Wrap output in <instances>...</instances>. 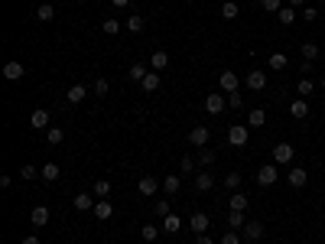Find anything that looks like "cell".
Returning <instances> with one entry per match:
<instances>
[{"label": "cell", "mask_w": 325, "mask_h": 244, "mask_svg": "<svg viewBox=\"0 0 325 244\" xmlns=\"http://www.w3.org/2000/svg\"><path fill=\"white\" fill-rule=\"evenodd\" d=\"M276 179H280V166L276 163H264L257 170V186H273Z\"/></svg>", "instance_id": "cell-1"}, {"label": "cell", "mask_w": 325, "mask_h": 244, "mask_svg": "<svg viewBox=\"0 0 325 244\" xmlns=\"http://www.w3.org/2000/svg\"><path fill=\"white\" fill-rule=\"evenodd\" d=\"M293 156H296L293 143H276V146H273V163H276V166H286V163H293Z\"/></svg>", "instance_id": "cell-2"}, {"label": "cell", "mask_w": 325, "mask_h": 244, "mask_svg": "<svg viewBox=\"0 0 325 244\" xmlns=\"http://www.w3.org/2000/svg\"><path fill=\"white\" fill-rule=\"evenodd\" d=\"M228 143L244 146L247 143V124H231V127H228Z\"/></svg>", "instance_id": "cell-3"}, {"label": "cell", "mask_w": 325, "mask_h": 244, "mask_svg": "<svg viewBox=\"0 0 325 244\" xmlns=\"http://www.w3.org/2000/svg\"><path fill=\"white\" fill-rule=\"evenodd\" d=\"M244 85L251 88V92H264V88H267V72H257V68H254V72H247Z\"/></svg>", "instance_id": "cell-4"}, {"label": "cell", "mask_w": 325, "mask_h": 244, "mask_svg": "<svg viewBox=\"0 0 325 244\" xmlns=\"http://www.w3.org/2000/svg\"><path fill=\"white\" fill-rule=\"evenodd\" d=\"M30 127H36V130H49V111L46 108H36L30 114Z\"/></svg>", "instance_id": "cell-5"}, {"label": "cell", "mask_w": 325, "mask_h": 244, "mask_svg": "<svg viewBox=\"0 0 325 244\" xmlns=\"http://www.w3.org/2000/svg\"><path fill=\"white\" fill-rule=\"evenodd\" d=\"M241 238L244 241H260L264 238V225H260V221H247L244 231H241Z\"/></svg>", "instance_id": "cell-6"}, {"label": "cell", "mask_w": 325, "mask_h": 244, "mask_svg": "<svg viewBox=\"0 0 325 244\" xmlns=\"http://www.w3.org/2000/svg\"><path fill=\"white\" fill-rule=\"evenodd\" d=\"M306 179L309 176H306V170H302V166H293V170L286 173V183L293 186V189H302V186H306Z\"/></svg>", "instance_id": "cell-7"}, {"label": "cell", "mask_w": 325, "mask_h": 244, "mask_svg": "<svg viewBox=\"0 0 325 244\" xmlns=\"http://www.w3.org/2000/svg\"><path fill=\"white\" fill-rule=\"evenodd\" d=\"M94 202H98V199H94V192H78L72 205L78 208V212H91V208H94Z\"/></svg>", "instance_id": "cell-8"}, {"label": "cell", "mask_w": 325, "mask_h": 244, "mask_svg": "<svg viewBox=\"0 0 325 244\" xmlns=\"http://www.w3.org/2000/svg\"><path fill=\"white\" fill-rule=\"evenodd\" d=\"M225 104H228L225 95H208V98H205V111H208V114H221Z\"/></svg>", "instance_id": "cell-9"}, {"label": "cell", "mask_w": 325, "mask_h": 244, "mask_svg": "<svg viewBox=\"0 0 325 244\" xmlns=\"http://www.w3.org/2000/svg\"><path fill=\"white\" fill-rule=\"evenodd\" d=\"M137 189H140V195H156V189H160V179H156V176H140Z\"/></svg>", "instance_id": "cell-10"}, {"label": "cell", "mask_w": 325, "mask_h": 244, "mask_svg": "<svg viewBox=\"0 0 325 244\" xmlns=\"http://www.w3.org/2000/svg\"><path fill=\"white\" fill-rule=\"evenodd\" d=\"M208 137H211V134H208V127H205V124H202V127H192V130H189V143H192V146H205V143H208Z\"/></svg>", "instance_id": "cell-11"}, {"label": "cell", "mask_w": 325, "mask_h": 244, "mask_svg": "<svg viewBox=\"0 0 325 244\" xmlns=\"http://www.w3.org/2000/svg\"><path fill=\"white\" fill-rule=\"evenodd\" d=\"M189 228H192L195 234H205V231H208V215H205V212H195V215L189 218Z\"/></svg>", "instance_id": "cell-12"}, {"label": "cell", "mask_w": 325, "mask_h": 244, "mask_svg": "<svg viewBox=\"0 0 325 244\" xmlns=\"http://www.w3.org/2000/svg\"><path fill=\"white\" fill-rule=\"evenodd\" d=\"M23 75H26V68L20 65V62H7V65H4V78L7 82H20Z\"/></svg>", "instance_id": "cell-13"}, {"label": "cell", "mask_w": 325, "mask_h": 244, "mask_svg": "<svg viewBox=\"0 0 325 244\" xmlns=\"http://www.w3.org/2000/svg\"><path fill=\"white\" fill-rule=\"evenodd\" d=\"M91 212H94V218H98V221H107L111 215H114V205H111V202H104V199H98Z\"/></svg>", "instance_id": "cell-14"}, {"label": "cell", "mask_w": 325, "mask_h": 244, "mask_svg": "<svg viewBox=\"0 0 325 244\" xmlns=\"http://www.w3.org/2000/svg\"><path fill=\"white\" fill-rule=\"evenodd\" d=\"M218 85L225 88L228 95H231V92H238V85H241V82H238V75H234V72H221V75H218Z\"/></svg>", "instance_id": "cell-15"}, {"label": "cell", "mask_w": 325, "mask_h": 244, "mask_svg": "<svg viewBox=\"0 0 325 244\" xmlns=\"http://www.w3.org/2000/svg\"><path fill=\"white\" fill-rule=\"evenodd\" d=\"M289 114H293L296 121H302V117H309V101H306V98H296V101L289 104Z\"/></svg>", "instance_id": "cell-16"}, {"label": "cell", "mask_w": 325, "mask_h": 244, "mask_svg": "<svg viewBox=\"0 0 325 244\" xmlns=\"http://www.w3.org/2000/svg\"><path fill=\"white\" fill-rule=\"evenodd\" d=\"M166 65H169V52H163V49H156V52L150 55V68H153V72H163Z\"/></svg>", "instance_id": "cell-17"}, {"label": "cell", "mask_w": 325, "mask_h": 244, "mask_svg": "<svg viewBox=\"0 0 325 244\" xmlns=\"http://www.w3.org/2000/svg\"><path fill=\"white\" fill-rule=\"evenodd\" d=\"M160 85H163V82H160V72H150V75H147V78H143V82H140V88H143V92H147V95H153V92H160Z\"/></svg>", "instance_id": "cell-18"}, {"label": "cell", "mask_w": 325, "mask_h": 244, "mask_svg": "<svg viewBox=\"0 0 325 244\" xmlns=\"http://www.w3.org/2000/svg\"><path fill=\"white\" fill-rule=\"evenodd\" d=\"M30 221H33L36 228H43L46 221H49V208H46V205H36V208L30 212Z\"/></svg>", "instance_id": "cell-19"}, {"label": "cell", "mask_w": 325, "mask_h": 244, "mask_svg": "<svg viewBox=\"0 0 325 244\" xmlns=\"http://www.w3.org/2000/svg\"><path fill=\"white\" fill-rule=\"evenodd\" d=\"M267 65L273 68V72H283V68L289 65V59H286V52H270V59H267Z\"/></svg>", "instance_id": "cell-20"}, {"label": "cell", "mask_w": 325, "mask_h": 244, "mask_svg": "<svg viewBox=\"0 0 325 244\" xmlns=\"http://www.w3.org/2000/svg\"><path fill=\"white\" fill-rule=\"evenodd\" d=\"M228 205H231L234 212H244V208L251 205V199H247L244 192H231V199H228Z\"/></svg>", "instance_id": "cell-21"}, {"label": "cell", "mask_w": 325, "mask_h": 244, "mask_svg": "<svg viewBox=\"0 0 325 244\" xmlns=\"http://www.w3.org/2000/svg\"><path fill=\"white\" fill-rule=\"evenodd\" d=\"M247 124H251V127H264V124H267V111L264 108H254L251 114H247Z\"/></svg>", "instance_id": "cell-22"}, {"label": "cell", "mask_w": 325, "mask_h": 244, "mask_svg": "<svg viewBox=\"0 0 325 244\" xmlns=\"http://www.w3.org/2000/svg\"><path fill=\"white\" fill-rule=\"evenodd\" d=\"M211 186H215V176H208V173L202 170V173L195 176V189H198V192H208Z\"/></svg>", "instance_id": "cell-23"}, {"label": "cell", "mask_w": 325, "mask_h": 244, "mask_svg": "<svg viewBox=\"0 0 325 244\" xmlns=\"http://www.w3.org/2000/svg\"><path fill=\"white\" fill-rule=\"evenodd\" d=\"M179 189H182V179H179V176H166L163 179V192L166 195H176Z\"/></svg>", "instance_id": "cell-24"}, {"label": "cell", "mask_w": 325, "mask_h": 244, "mask_svg": "<svg viewBox=\"0 0 325 244\" xmlns=\"http://www.w3.org/2000/svg\"><path fill=\"white\" fill-rule=\"evenodd\" d=\"M179 228H182V221H179V215H166V218H163V231H169V234H176L179 231Z\"/></svg>", "instance_id": "cell-25"}, {"label": "cell", "mask_w": 325, "mask_h": 244, "mask_svg": "<svg viewBox=\"0 0 325 244\" xmlns=\"http://www.w3.org/2000/svg\"><path fill=\"white\" fill-rule=\"evenodd\" d=\"M296 92H299L302 98H309V95L315 92V82L309 78V75H302V78H299V85H296Z\"/></svg>", "instance_id": "cell-26"}, {"label": "cell", "mask_w": 325, "mask_h": 244, "mask_svg": "<svg viewBox=\"0 0 325 244\" xmlns=\"http://www.w3.org/2000/svg\"><path fill=\"white\" fill-rule=\"evenodd\" d=\"M52 17H55V7H52V4H39V7H36V20H43V23H49Z\"/></svg>", "instance_id": "cell-27"}, {"label": "cell", "mask_w": 325, "mask_h": 244, "mask_svg": "<svg viewBox=\"0 0 325 244\" xmlns=\"http://www.w3.org/2000/svg\"><path fill=\"white\" fill-rule=\"evenodd\" d=\"M238 13H241V7L234 4V0H225V4H221V17H225V20H234Z\"/></svg>", "instance_id": "cell-28"}, {"label": "cell", "mask_w": 325, "mask_h": 244, "mask_svg": "<svg viewBox=\"0 0 325 244\" xmlns=\"http://www.w3.org/2000/svg\"><path fill=\"white\" fill-rule=\"evenodd\" d=\"M130 78H134V82H143V78H147V75H150V68L147 65H143V62H137V65H130Z\"/></svg>", "instance_id": "cell-29"}, {"label": "cell", "mask_w": 325, "mask_h": 244, "mask_svg": "<svg viewBox=\"0 0 325 244\" xmlns=\"http://www.w3.org/2000/svg\"><path fill=\"white\" fill-rule=\"evenodd\" d=\"M143 26H147V20H143L140 13H134V17H127V30H130V33H143Z\"/></svg>", "instance_id": "cell-30"}, {"label": "cell", "mask_w": 325, "mask_h": 244, "mask_svg": "<svg viewBox=\"0 0 325 244\" xmlns=\"http://www.w3.org/2000/svg\"><path fill=\"white\" fill-rule=\"evenodd\" d=\"M85 95H88V88H85V85H72V88H68V101H72V104L85 101Z\"/></svg>", "instance_id": "cell-31"}, {"label": "cell", "mask_w": 325, "mask_h": 244, "mask_svg": "<svg viewBox=\"0 0 325 244\" xmlns=\"http://www.w3.org/2000/svg\"><path fill=\"white\" fill-rule=\"evenodd\" d=\"M39 176H43L46 183H55V179H59V166H55V163H46L43 170H39Z\"/></svg>", "instance_id": "cell-32"}, {"label": "cell", "mask_w": 325, "mask_h": 244, "mask_svg": "<svg viewBox=\"0 0 325 244\" xmlns=\"http://www.w3.org/2000/svg\"><path fill=\"white\" fill-rule=\"evenodd\" d=\"M299 49H302V59H306V62H315V59H319V46H315V43H302Z\"/></svg>", "instance_id": "cell-33"}, {"label": "cell", "mask_w": 325, "mask_h": 244, "mask_svg": "<svg viewBox=\"0 0 325 244\" xmlns=\"http://www.w3.org/2000/svg\"><path fill=\"white\" fill-rule=\"evenodd\" d=\"M244 225H247L244 212H234V208H231V212H228V228H244Z\"/></svg>", "instance_id": "cell-34"}, {"label": "cell", "mask_w": 325, "mask_h": 244, "mask_svg": "<svg viewBox=\"0 0 325 244\" xmlns=\"http://www.w3.org/2000/svg\"><path fill=\"white\" fill-rule=\"evenodd\" d=\"M140 238H143V241H150V244H153L156 238H160V228H156V225H143V228H140Z\"/></svg>", "instance_id": "cell-35"}, {"label": "cell", "mask_w": 325, "mask_h": 244, "mask_svg": "<svg viewBox=\"0 0 325 244\" xmlns=\"http://www.w3.org/2000/svg\"><path fill=\"white\" fill-rule=\"evenodd\" d=\"M111 195V183L107 179H98V183H94V199H107Z\"/></svg>", "instance_id": "cell-36"}, {"label": "cell", "mask_w": 325, "mask_h": 244, "mask_svg": "<svg viewBox=\"0 0 325 244\" xmlns=\"http://www.w3.org/2000/svg\"><path fill=\"white\" fill-rule=\"evenodd\" d=\"M46 140H49L52 146H59L62 140H65V134H62V127H49V130H46Z\"/></svg>", "instance_id": "cell-37"}, {"label": "cell", "mask_w": 325, "mask_h": 244, "mask_svg": "<svg viewBox=\"0 0 325 244\" xmlns=\"http://www.w3.org/2000/svg\"><path fill=\"white\" fill-rule=\"evenodd\" d=\"M280 23H283V26L296 23V10H293V7H289V4H286V7H283V10H280Z\"/></svg>", "instance_id": "cell-38"}, {"label": "cell", "mask_w": 325, "mask_h": 244, "mask_svg": "<svg viewBox=\"0 0 325 244\" xmlns=\"http://www.w3.org/2000/svg\"><path fill=\"white\" fill-rule=\"evenodd\" d=\"M215 150H205V146H202V150H198V163H202V166H211V163H215Z\"/></svg>", "instance_id": "cell-39"}, {"label": "cell", "mask_w": 325, "mask_h": 244, "mask_svg": "<svg viewBox=\"0 0 325 244\" xmlns=\"http://www.w3.org/2000/svg\"><path fill=\"white\" fill-rule=\"evenodd\" d=\"M238 186H241V173H228V176H225V189L238 192Z\"/></svg>", "instance_id": "cell-40"}, {"label": "cell", "mask_w": 325, "mask_h": 244, "mask_svg": "<svg viewBox=\"0 0 325 244\" xmlns=\"http://www.w3.org/2000/svg\"><path fill=\"white\" fill-rule=\"evenodd\" d=\"M260 7H264L267 13H280L283 10V0H260Z\"/></svg>", "instance_id": "cell-41"}, {"label": "cell", "mask_w": 325, "mask_h": 244, "mask_svg": "<svg viewBox=\"0 0 325 244\" xmlns=\"http://www.w3.org/2000/svg\"><path fill=\"white\" fill-rule=\"evenodd\" d=\"M241 104H244V95H241V92H231V95H228V108H234V111H238Z\"/></svg>", "instance_id": "cell-42"}, {"label": "cell", "mask_w": 325, "mask_h": 244, "mask_svg": "<svg viewBox=\"0 0 325 244\" xmlns=\"http://www.w3.org/2000/svg\"><path fill=\"white\" fill-rule=\"evenodd\" d=\"M111 92V82L107 78H98V82H94V95H101V98H104Z\"/></svg>", "instance_id": "cell-43"}, {"label": "cell", "mask_w": 325, "mask_h": 244, "mask_svg": "<svg viewBox=\"0 0 325 244\" xmlns=\"http://www.w3.org/2000/svg\"><path fill=\"white\" fill-rule=\"evenodd\" d=\"M153 212L160 215V218H166V215H169V202H166V199H160V202H153Z\"/></svg>", "instance_id": "cell-44"}, {"label": "cell", "mask_w": 325, "mask_h": 244, "mask_svg": "<svg viewBox=\"0 0 325 244\" xmlns=\"http://www.w3.org/2000/svg\"><path fill=\"white\" fill-rule=\"evenodd\" d=\"M302 20H306V23L319 20V7H302Z\"/></svg>", "instance_id": "cell-45"}, {"label": "cell", "mask_w": 325, "mask_h": 244, "mask_svg": "<svg viewBox=\"0 0 325 244\" xmlns=\"http://www.w3.org/2000/svg\"><path fill=\"white\" fill-rule=\"evenodd\" d=\"M101 26H104V33H107V36H114V33H121V23H117V20H104V23H101Z\"/></svg>", "instance_id": "cell-46"}, {"label": "cell", "mask_w": 325, "mask_h": 244, "mask_svg": "<svg viewBox=\"0 0 325 244\" xmlns=\"http://www.w3.org/2000/svg\"><path fill=\"white\" fill-rule=\"evenodd\" d=\"M20 179H36V166H30V163H26L23 170H20Z\"/></svg>", "instance_id": "cell-47"}, {"label": "cell", "mask_w": 325, "mask_h": 244, "mask_svg": "<svg viewBox=\"0 0 325 244\" xmlns=\"http://www.w3.org/2000/svg\"><path fill=\"white\" fill-rule=\"evenodd\" d=\"M179 170H182V173H192V170H195V159H192V156H182V166H179Z\"/></svg>", "instance_id": "cell-48"}, {"label": "cell", "mask_w": 325, "mask_h": 244, "mask_svg": "<svg viewBox=\"0 0 325 244\" xmlns=\"http://www.w3.org/2000/svg\"><path fill=\"white\" fill-rule=\"evenodd\" d=\"M221 244H241V234H234V231H228L225 238H221Z\"/></svg>", "instance_id": "cell-49"}, {"label": "cell", "mask_w": 325, "mask_h": 244, "mask_svg": "<svg viewBox=\"0 0 325 244\" xmlns=\"http://www.w3.org/2000/svg\"><path fill=\"white\" fill-rule=\"evenodd\" d=\"M286 4H289V7H293V10H296V7H306V0H286Z\"/></svg>", "instance_id": "cell-50"}, {"label": "cell", "mask_w": 325, "mask_h": 244, "mask_svg": "<svg viewBox=\"0 0 325 244\" xmlns=\"http://www.w3.org/2000/svg\"><path fill=\"white\" fill-rule=\"evenodd\" d=\"M198 244H215V241H211L208 234H198Z\"/></svg>", "instance_id": "cell-51"}, {"label": "cell", "mask_w": 325, "mask_h": 244, "mask_svg": "<svg viewBox=\"0 0 325 244\" xmlns=\"http://www.w3.org/2000/svg\"><path fill=\"white\" fill-rule=\"evenodd\" d=\"M23 244H39V238H36V234H30V238H23Z\"/></svg>", "instance_id": "cell-52"}, {"label": "cell", "mask_w": 325, "mask_h": 244, "mask_svg": "<svg viewBox=\"0 0 325 244\" xmlns=\"http://www.w3.org/2000/svg\"><path fill=\"white\" fill-rule=\"evenodd\" d=\"M111 4H114V7H127L130 0H111Z\"/></svg>", "instance_id": "cell-53"}, {"label": "cell", "mask_w": 325, "mask_h": 244, "mask_svg": "<svg viewBox=\"0 0 325 244\" xmlns=\"http://www.w3.org/2000/svg\"><path fill=\"white\" fill-rule=\"evenodd\" d=\"M319 85H322V88H325V78H322V82H319Z\"/></svg>", "instance_id": "cell-54"}]
</instances>
